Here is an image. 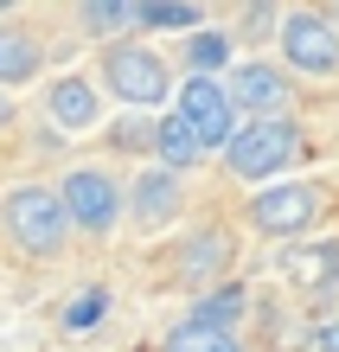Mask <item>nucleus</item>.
Wrapping results in <instances>:
<instances>
[{
  "mask_svg": "<svg viewBox=\"0 0 339 352\" xmlns=\"http://www.w3.org/2000/svg\"><path fill=\"white\" fill-rule=\"evenodd\" d=\"M160 352H243V340L224 333V327H193V320H179L173 333L160 340Z\"/></svg>",
  "mask_w": 339,
  "mask_h": 352,
  "instance_id": "obj_18",
  "label": "nucleus"
},
{
  "mask_svg": "<svg viewBox=\"0 0 339 352\" xmlns=\"http://www.w3.org/2000/svg\"><path fill=\"white\" fill-rule=\"evenodd\" d=\"M77 26L83 32H129L135 26V7H129V0H83V7H77Z\"/></svg>",
  "mask_w": 339,
  "mask_h": 352,
  "instance_id": "obj_20",
  "label": "nucleus"
},
{
  "mask_svg": "<svg viewBox=\"0 0 339 352\" xmlns=\"http://www.w3.org/2000/svg\"><path fill=\"white\" fill-rule=\"evenodd\" d=\"M282 276L294 282V295L327 307L339 301V237H320V243H288L282 250Z\"/></svg>",
  "mask_w": 339,
  "mask_h": 352,
  "instance_id": "obj_8",
  "label": "nucleus"
},
{
  "mask_svg": "<svg viewBox=\"0 0 339 352\" xmlns=\"http://www.w3.org/2000/svg\"><path fill=\"white\" fill-rule=\"evenodd\" d=\"M224 90H230V102L250 116V122H269V116H282L288 109V71L282 65H269V58H250V65H237L224 77Z\"/></svg>",
  "mask_w": 339,
  "mask_h": 352,
  "instance_id": "obj_9",
  "label": "nucleus"
},
{
  "mask_svg": "<svg viewBox=\"0 0 339 352\" xmlns=\"http://www.w3.org/2000/svg\"><path fill=\"white\" fill-rule=\"evenodd\" d=\"M0 231L13 237L19 256L52 263V256H65V243H71L77 224H71L65 199H58L52 186H13V192L0 199Z\"/></svg>",
  "mask_w": 339,
  "mask_h": 352,
  "instance_id": "obj_1",
  "label": "nucleus"
},
{
  "mask_svg": "<svg viewBox=\"0 0 339 352\" xmlns=\"http://www.w3.org/2000/svg\"><path fill=\"white\" fill-rule=\"evenodd\" d=\"M102 84H109L116 102H129V109H160L166 90H173V65L154 45H141V38H116L102 52Z\"/></svg>",
  "mask_w": 339,
  "mask_h": 352,
  "instance_id": "obj_3",
  "label": "nucleus"
},
{
  "mask_svg": "<svg viewBox=\"0 0 339 352\" xmlns=\"http://www.w3.org/2000/svg\"><path fill=\"white\" fill-rule=\"evenodd\" d=\"M186 65H193V77H218L230 65V32H193L186 38Z\"/></svg>",
  "mask_w": 339,
  "mask_h": 352,
  "instance_id": "obj_19",
  "label": "nucleus"
},
{
  "mask_svg": "<svg viewBox=\"0 0 339 352\" xmlns=\"http://www.w3.org/2000/svg\"><path fill=\"white\" fill-rule=\"evenodd\" d=\"M307 352H339V314H333V320H320V327L307 333Z\"/></svg>",
  "mask_w": 339,
  "mask_h": 352,
  "instance_id": "obj_22",
  "label": "nucleus"
},
{
  "mask_svg": "<svg viewBox=\"0 0 339 352\" xmlns=\"http://www.w3.org/2000/svg\"><path fill=\"white\" fill-rule=\"evenodd\" d=\"M45 116L58 122V129H96V116H102V96L90 77H58V84L45 90Z\"/></svg>",
  "mask_w": 339,
  "mask_h": 352,
  "instance_id": "obj_11",
  "label": "nucleus"
},
{
  "mask_svg": "<svg viewBox=\"0 0 339 352\" xmlns=\"http://www.w3.org/2000/svg\"><path fill=\"white\" fill-rule=\"evenodd\" d=\"M154 154H160V167H166V173H186V167H199V160H205V141L193 135V122L173 109V116H160V122H154Z\"/></svg>",
  "mask_w": 339,
  "mask_h": 352,
  "instance_id": "obj_13",
  "label": "nucleus"
},
{
  "mask_svg": "<svg viewBox=\"0 0 339 352\" xmlns=\"http://www.w3.org/2000/svg\"><path fill=\"white\" fill-rule=\"evenodd\" d=\"M250 307L243 282H211V295H199L193 307H186V320L193 327H224V333H237V314Z\"/></svg>",
  "mask_w": 339,
  "mask_h": 352,
  "instance_id": "obj_15",
  "label": "nucleus"
},
{
  "mask_svg": "<svg viewBox=\"0 0 339 352\" xmlns=\"http://www.w3.org/2000/svg\"><path fill=\"white\" fill-rule=\"evenodd\" d=\"M45 65V45L26 26H0V84H32Z\"/></svg>",
  "mask_w": 339,
  "mask_h": 352,
  "instance_id": "obj_14",
  "label": "nucleus"
},
{
  "mask_svg": "<svg viewBox=\"0 0 339 352\" xmlns=\"http://www.w3.org/2000/svg\"><path fill=\"white\" fill-rule=\"evenodd\" d=\"M301 154H307V129H301L294 116L243 122V129L230 135V148H224V173H230V179L263 186V179H282Z\"/></svg>",
  "mask_w": 339,
  "mask_h": 352,
  "instance_id": "obj_2",
  "label": "nucleus"
},
{
  "mask_svg": "<svg viewBox=\"0 0 339 352\" xmlns=\"http://www.w3.org/2000/svg\"><path fill=\"white\" fill-rule=\"evenodd\" d=\"M58 199H65V212L77 231H90V237H109L116 224H122V186L102 173V167H71L65 179H58Z\"/></svg>",
  "mask_w": 339,
  "mask_h": 352,
  "instance_id": "obj_6",
  "label": "nucleus"
},
{
  "mask_svg": "<svg viewBox=\"0 0 339 352\" xmlns=\"http://www.w3.org/2000/svg\"><path fill=\"white\" fill-rule=\"evenodd\" d=\"M179 116L193 122V135L205 141V154L211 148H230V135L243 129L237 122V102H230V90H224V77H186L179 84Z\"/></svg>",
  "mask_w": 339,
  "mask_h": 352,
  "instance_id": "obj_7",
  "label": "nucleus"
},
{
  "mask_svg": "<svg viewBox=\"0 0 339 352\" xmlns=\"http://www.w3.org/2000/svg\"><path fill=\"white\" fill-rule=\"evenodd\" d=\"M320 212H327L320 179H275V186H256V192H250V224H256L263 237H294L301 243V231H314Z\"/></svg>",
  "mask_w": 339,
  "mask_h": 352,
  "instance_id": "obj_4",
  "label": "nucleus"
},
{
  "mask_svg": "<svg viewBox=\"0 0 339 352\" xmlns=\"http://www.w3.org/2000/svg\"><path fill=\"white\" fill-rule=\"evenodd\" d=\"M179 205H186V186H179V173H166V167H147V173L129 186V212L147 224V231L173 224V218H179Z\"/></svg>",
  "mask_w": 339,
  "mask_h": 352,
  "instance_id": "obj_10",
  "label": "nucleus"
},
{
  "mask_svg": "<svg viewBox=\"0 0 339 352\" xmlns=\"http://www.w3.org/2000/svg\"><path fill=\"white\" fill-rule=\"evenodd\" d=\"M230 250H237V237L211 224V231H199V237L173 256V269H179V282H211V276H218V269L230 263Z\"/></svg>",
  "mask_w": 339,
  "mask_h": 352,
  "instance_id": "obj_12",
  "label": "nucleus"
},
{
  "mask_svg": "<svg viewBox=\"0 0 339 352\" xmlns=\"http://www.w3.org/2000/svg\"><path fill=\"white\" fill-rule=\"evenodd\" d=\"M205 7H193V0H141L135 7V26L147 32H199Z\"/></svg>",
  "mask_w": 339,
  "mask_h": 352,
  "instance_id": "obj_16",
  "label": "nucleus"
},
{
  "mask_svg": "<svg viewBox=\"0 0 339 352\" xmlns=\"http://www.w3.org/2000/svg\"><path fill=\"white\" fill-rule=\"evenodd\" d=\"M282 65L301 77H333L339 71V19L314 13V7H288L282 13Z\"/></svg>",
  "mask_w": 339,
  "mask_h": 352,
  "instance_id": "obj_5",
  "label": "nucleus"
},
{
  "mask_svg": "<svg viewBox=\"0 0 339 352\" xmlns=\"http://www.w3.org/2000/svg\"><path fill=\"white\" fill-rule=\"evenodd\" d=\"M102 314H109V288H102V282H83L77 295L58 307V327H65V333H90Z\"/></svg>",
  "mask_w": 339,
  "mask_h": 352,
  "instance_id": "obj_17",
  "label": "nucleus"
},
{
  "mask_svg": "<svg viewBox=\"0 0 339 352\" xmlns=\"http://www.w3.org/2000/svg\"><path fill=\"white\" fill-rule=\"evenodd\" d=\"M116 148H154V129H147V122H116Z\"/></svg>",
  "mask_w": 339,
  "mask_h": 352,
  "instance_id": "obj_21",
  "label": "nucleus"
},
{
  "mask_svg": "<svg viewBox=\"0 0 339 352\" xmlns=\"http://www.w3.org/2000/svg\"><path fill=\"white\" fill-rule=\"evenodd\" d=\"M7 122H13V102H7V96H0V129H7Z\"/></svg>",
  "mask_w": 339,
  "mask_h": 352,
  "instance_id": "obj_23",
  "label": "nucleus"
}]
</instances>
